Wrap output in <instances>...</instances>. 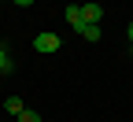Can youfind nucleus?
I'll return each mask as SVG.
<instances>
[{"label": "nucleus", "mask_w": 133, "mask_h": 122, "mask_svg": "<svg viewBox=\"0 0 133 122\" xmlns=\"http://www.w3.org/2000/svg\"><path fill=\"white\" fill-rule=\"evenodd\" d=\"M33 48L37 52H59V33H37L33 37Z\"/></svg>", "instance_id": "nucleus-1"}, {"label": "nucleus", "mask_w": 133, "mask_h": 122, "mask_svg": "<svg viewBox=\"0 0 133 122\" xmlns=\"http://www.w3.org/2000/svg\"><path fill=\"white\" fill-rule=\"evenodd\" d=\"M81 19L100 26V19H104V4H81Z\"/></svg>", "instance_id": "nucleus-2"}, {"label": "nucleus", "mask_w": 133, "mask_h": 122, "mask_svg": "<svg viewBox=\"0 0 133 122\" xmlns=\"http://www.w3.org/2000/svg\"><path fill=\"white\" fill-rule=\"evenodd\" d=\"M66 26L70 30H81L85 19H81V4H66Z\"/></svg>", "instance_id": "nucleus-3"}, {"label": "nucleus", "mask_w": 133, "mask_h": 122, "mask_svg": "<svg viewBox=\"0 0 133 122\" xmlns=\"http://www.w3.org/2000/svg\"><path fill=\"white\" fill-rule=\"evenodd\" d=\"M4 111H8L11 118H19V115H22L26 107H22V100H19V96H8V100H4Z\"/></svg>", "instance_id": "nucleus-4"}, {"label": "nucleus", "mask_w": 133, "mask_h": 122, "mask_svg": "<svg viewBox=\"0 0 133 122\" xmlns=\"http://www.w3.org/2000/svg\"><path fill=\"white\" fill-rule=\"evenodd\" d=\"M78 33H81L85 41H100V26H96V22H85V26H81Z\"/></svg>", "instance_id": "nucleus-5"}, {"label": "nucleus", "mask_w": 133, "mask_h": 122, "mask_svg": "<svg viewBox=\"0 0 133 122\" xmlns=\"http://www.w3.org/2000/svg\"><path fill=\"white\" fill-rule=\"evenodd\" d=\"M15 70V63H11V56H8V48L0 44V74H11Z\"/></svg>", "instance_id": "nucleus-6"}, {"label": "nucleus", "mask_w": 133, "mask_h": 122, "mask_svg": "<svg viewBox=\"0 0 133 122\" xmlns=\"http://www.w3.org/2000/svg\"><path fill=\"white\" fill-rule=\"evenodd\" d=\"M19 122H41V115H37V111H22V115H19Z\"/></svg>", "instance_id": "nucleus-7"}, {"label": "nucleus", "mask_w": 133, "mask_h": 122, "mask_svg": "<svg viewBox=\"0 0 133 122\" xmlns=\"http://www.w3.org/2000/svg\"><path fill=\"white\" fill-rule=\"evenodd\" d=\"M11 4H19V8H30V4H33V0H11Z\"/></svg>", "instance_id": "nucleus-8"}, {"label": "nucleus", "mask_w": 133, "mask_h": 122, "mask_svg": "<svg viewBox=\"0 0 133 122\" xmlns=\"http://www.w3.org/2000/svg\"><path fill=\"white\" fill-rule=\"evenodd\" d=\"M126 37H129V44H133V22H129V26H126Z\"/></svg>", "instance_id": "nucleus-9"}, {"label": "nucleus", "mask_w": 133, "mask_h": 122, "mask_svg": "<svg viewBox=\"0 0 133 122\" xmlns=\"http://www.w3.org/2000/svg\"><path fill=\"white\" fill-rule=\"evenodd\" d=\"M129 52H133V44H129Z\"/></svg>", "instance_id": "nucleus-10"}, {"label": "nucleus", "mask_w": 133, "mask_h": 122, "mask_svg": "<svg viewBox=\"0 0 133 122\" xmlns=\"http://www.w3.org/2000/svg\"><path fill=\"white\" fill-rule=\"evenodd\" d=\"M0 4H4V0H0Z\"/></svg>", "instance_id": "nucleus-11"}]
</instances>
